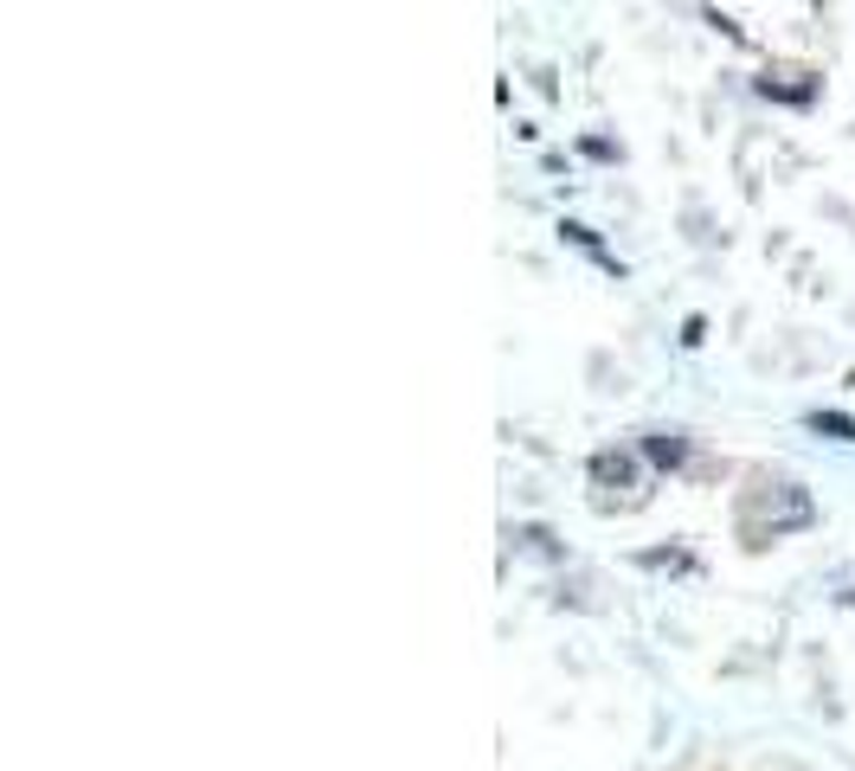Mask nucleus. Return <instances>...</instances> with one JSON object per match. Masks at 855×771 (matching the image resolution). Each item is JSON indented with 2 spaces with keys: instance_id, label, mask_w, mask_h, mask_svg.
Returning a JSON list of instances; mask_svg holds the SVG:
<instances>
[{
  "instance_id": "nucleus-1",
  "label": "nucleus",
  "mask_w": 855,
  "mask_h": 771,
  "mask_svg": "<svg viewBox=\"0 0 855 771\" xmlns=\"http://www.w3.org/2000/svg\"><path fill=\"white\" fill-rule=\"evenodd\" d=\"M592 482H598V502H643V470H637V457L624 450H598L592 457Z\"/></svg>"
},
{
  "instance_id": "nucleus-2",
  "label": "nucleus",
  "mask_w": 855,
  "mask_h": 771,
  "mask_svg": "<svg viewBox=\"0 0 855 771\" xmlns=\"http://www.w3.org/2000/svg\"><path fill=\"white\" fill-rule=\"evenodd\" d=\"M643 457H650L656 470H682V463H688V438H682V431H650V438H643Z\"/></svg>"
},
{
  "instance_id": "nucleus-3",
  "label": "nucleus",
  "mask_w": 855,
  "mask_h": 771,
  "mask_svg": "<svg viewBox=\"0 0 855 771\" xmlns=\"http://www.w3.org/2000/svg\"><path fill=\"white\" fill-rule=\"evenodd\" d=\"M811 431H830V438L855 443V418L849 411H811Z\"/></svg>"
}]
</instances>
